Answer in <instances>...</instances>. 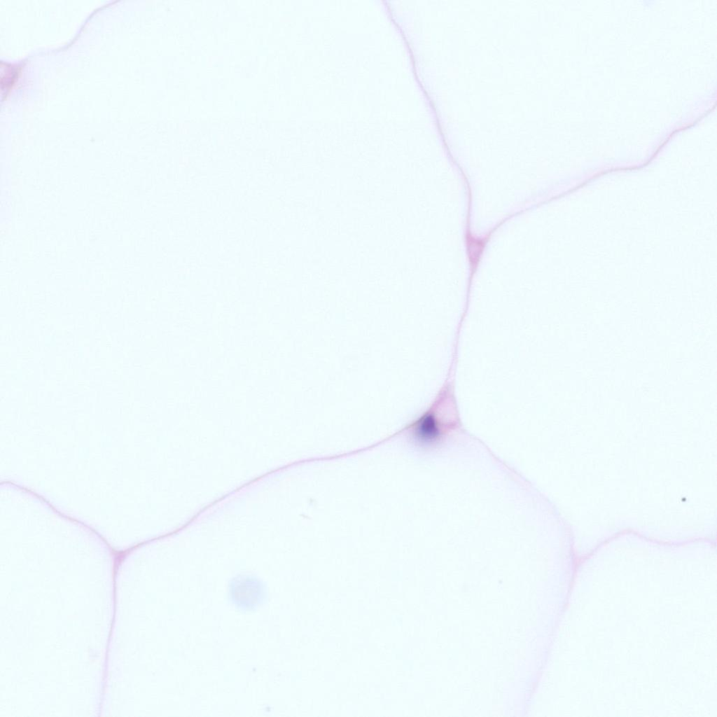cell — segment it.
Wrapping results in <instances>:
<instances>
[{"instance_id":"cell-1","label":"cell","mask_w":717,"mask_h":717,"mask_svg":"<svg viewBox=\"0 0 717 717\" xmlns=\"http://www.w3.org/2000/svg\"><path fill=\"white\" fill-rule=\"evenodd\" d=\"M438 398L439 410L424 412L412 429L413 441L424 449L443 446L463 429L455 395L454 380L451 376H448Z\"/></svg>"},{"instance_id":"cell-2","label":"cell","mask_w":717,"mask_h":717,"mask_svg":"<svg viewBox=\"0 0 717 717\" xmlns=\"http://www.w3.org/2000/svg\"><path fill=\"white\" fill-rule=\"evenodd\" d=\"M229 597L238 608L252 611L264 601L265 587L254 578H235L230 583Z\"/></svg>"},{"instance_id":"cell-3","label":"cell","mask_w":717,"mask_h":717,"mask_svg":"<svg viewBox=\"0 0 717 717\" xmlns=\"http://www.w3.org/2000/svg\"><path fill=\"white\" fill-rule=\"evenodd\" d=\"M6 75L5 76H1V80L5 78V81L1 83L2 87L4 85H6L4 90L7 91L8 89L14 83L15 78L18 77L19 73V69L17 67L6 64Z\"/></svg>"}]
</instances>
